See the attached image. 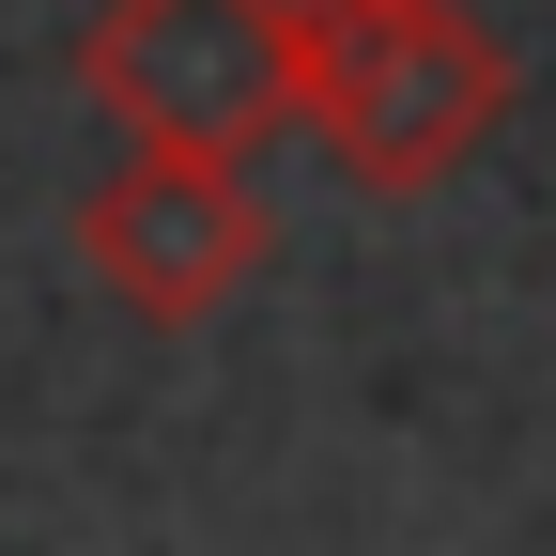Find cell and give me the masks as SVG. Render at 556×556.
Wrapping results in <instances>:
<instances>
[{
    "label": "cell",
    "instance_id": "2",
    "mask_svg": "<svg viewBox=\"0 0 556 556\" xmlns=\"http://www.w3.org/2000/svg\"><path fill=\"white\" fill-rule=\"evenodd\" d=\"M78 93L109 109V139L263 155L294 139V0H93Z\"/></svg>",
    "mask_w": 556,
    "mask_h": 556
},
{
    "label": "cell",
    "instance_id": "1",
    "mask_svg": "<svg viewBox=\"0 0 556 556\" xmlns=\"http://www.w3.org/2000/svg\"><path fill=\"white\" fill-rule=\"evenodd\" d=\"M510 47L479 0H294V124L356 201H433L495 155Z\"/></svg>",
    "mask_w": 556,
    "mask_h": 556
},
{
    "label": "cell",
    "instance_id": "3",
    "mask_svg": "<svg viewBox=\"0 0 556 556\" xmlns=\"http://www.w3.org/2000/svg\"><path fill=\"white\" fill-rule=\"evenodd\" d=\"M78 263H93V294L124 325H217L248 278L278 263V217H263V186L248 155H186V139H124V170L78 201Z\"/></svg>",
    "mask_w": 556,
    "mask_h": 556
}]
</instances>
